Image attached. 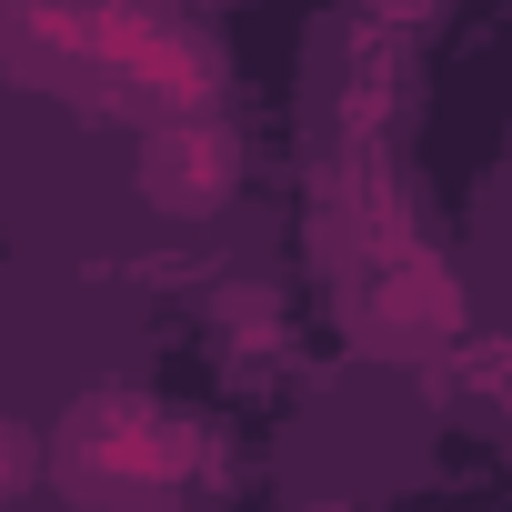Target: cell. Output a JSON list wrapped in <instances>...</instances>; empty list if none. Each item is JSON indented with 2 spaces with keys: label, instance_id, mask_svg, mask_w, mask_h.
Masks as SVG:
<instances>
[{
  "label": "cell",
  "instance_id": "obj_1",
  "mask_svg": "<svg viewBox=\"0 0 512 512\" xmlns=\"http://www.w3.org/2000/svg\"><path fill=\"white\" fill-rule=\"evenodd\" d=\"M51 472L71 482V492H171V482H191V432L161 412V402H141V392H91L71 422H61V452H51Z\"/></svg>",
  "mask_w": 512,
  "mask_h": 512
},
{
  "label": "cell",
  "instance_id": "obj_2",
  "mask_svg": "<svg viewBox=\"0 0 512 512\" xmlns=\"http://www.w3.org/2000/svg\"><path fill=\"white\" fill-rule=\"evenodd\" d=\"M231 181H241V151H231V131L221 121H161L151 141H141V201L151 211H171V221H211L221 201H231Z\"/></svg>",
  "mask_w": 512,
  "mask_h": 512
},
{
  "label": "cell",
  "instance_id": "obj_3",
  "mask_svg": "<svg viewBox=\"0 0 512 512\" xmlns=\"http://www.w3.org/2000/svg\"><path fill=\"white\" fill-rule=\"evenodd\" d=\"M31 472H41V452H31V432H21V422H0V502H11V492H21Z\"/></svg>",
  "mask_w": 512,
  "mask_h": 512
}]
</instances>
